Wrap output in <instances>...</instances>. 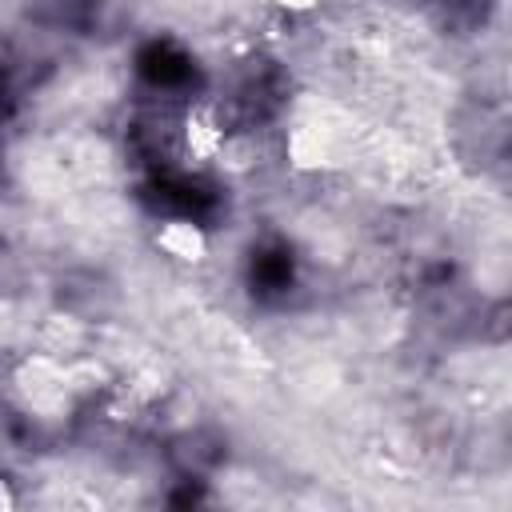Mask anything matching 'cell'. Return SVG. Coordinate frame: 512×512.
<instances>
[{
    "instance_id": "cell-1",
    "label": "cell",
    "mask_w": 512,
    "mask_h": 512,
    "mask_svg": "<svg viewBox=\"0 0 512 512\" xmlns=\"http://www.w3.org/2000/svg\"><path fill=\"white\" fill-rule=\"evenodd\" d=\"M152 248L176 268H204L212 260V228L196 216H160L152 224Z\"/></svg>"
},
{
    "instance_id": "cell-2",
    "label": "cell",
    "mask_w": 512,
    "mask_h": 512,
    "mask_svg": "<svg viewBox=\"0 0 512 512\" xmlns=\"http://www.w3.org/2000/svg\"><path fill=\"white\" fill-rule=\"evenodd\" d=\"M260 4L284 20H312V16H320L336 4H348V0H260Z\"/></svg>"
}]
</instances>
